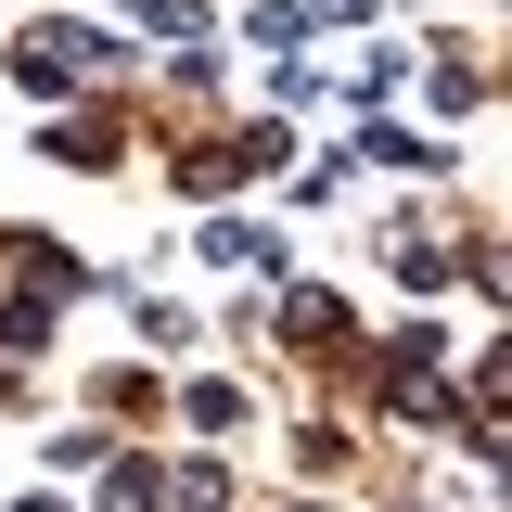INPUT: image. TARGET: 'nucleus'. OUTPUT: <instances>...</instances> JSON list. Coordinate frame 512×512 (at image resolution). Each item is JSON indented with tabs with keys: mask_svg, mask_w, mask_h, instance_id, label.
I'll return each mask as SVG.
<instances>
[{
	"mask_svg": "<svg viewBox=\"0 0 512 512\" xmlns=\"http://www.w3.org/2000/svg\"><path fill=\"white\" fill-rule=\"evenodd\" d=\"M116 39H103V26H26V39H13V90H39V103H64V90H90V77H116Z\"/></svg>",
	"mask_w": 512,
	"mask_h": 512,
	"instance_id": "obj_1",
	"label": "nucleus"
},
{
	"mask_svg": "<svg viewBox=\"0 0 512 512\" xmlns=\"http://www.w3.org/2000/svg\"><path fill=\"white\" fill-rule=\"evenodd\" d=\"M384 410H397V423H448V384H436V346H423V333L384 346Z\"/></svg>",
	"mask_w": 512,
	"mask_h": 512,
	"instance_id": "obj_2",
	"label": "nucleus"
},
{
	"mask_svg": "<svg viewBox=\"0 0 512 512\" xmlns=\"http://www.w3.org/2000/svg\"><path fill=\"white\" fill-rule=\"evenodd\" d=\"M282 346H346V295H282Z\"/></svg>",
	"mask_w": 512,
	"mask_h": 512,
	"instance_id": "obj_3",
	"label": "nucleus"
},
{
	"mask_svg": "<svg viewBox=\"0 0 512 512\" xmlns=\"http://www.w3.org/2000/svg\"><path fill=\"white\" fill-rule=\"evenodd\" d=\"M448 269H461V256H448V244H436V231H397V282H410V295H436Z\"/></svg>",
	"mask_w": 512,
	"mask_h": 512,
	"instance_id": "obj_4",
	"label": "nucleus"
},
{
	"mask_svg": "<svg viewBox=\"0 0 512 512\" xmlns=\"http://www.w3.org/2000/svg\"><path fill=\"white\" fill-rule=\"evenodd\" d=\"M167 500V461H116V474H103V512H154Z\"/></svg>",
	"mask_w": 512,
	"mask_h": 512,
	"instance_id": "obj_5",
	"label": "nucleus"
},
{
	"mask_svg": "<svg viewBox=\"0 0 512 512\" xmlns=\"http://www.w3.org/2000/svg\"><path fill=\"white\" fill-rule=\"evenodd\" d=\"M205 256H218V269H282V244H269V231H244V218H218V231H205Z\"/></svg>",
	"mask_w": 512,
	"mask_h": 512,
	"instance_id": "obj_6",
	"label": "nucleus"
},
{
	"mask_svg": "<svg viewBox=\"0 0 512 512\" xmlns=\"http://www.w3.org/2000/svg\"><path fill=\"white\" fill-rule=\"evenodd\" d=\"M52 154H64V167H116V116H77V128H52Z\"/></svg>",
	"mask_w": 512,
	"mask_h": 512,
	"instance_id": "obj_7",
	"label": "nucleus"
},
{
	"mask_svg": "<svg viewBox=\"0 0 512 512\" xmlns=\"http://www.w3.org/2000/svg\"><path fill=\"white\" fill-rule=\"evenodd\" d=\"M128 13H141L154 39H192V52H205V0H128Z\"/></svg>",
	"mask_w": 512,
	"mask_h": 512,
	"instance_id": "obj_8",
	"label": "nucleus"
},
{
	"mask_svg": "<svg viewBox=\"0 0 512 512\" xmlns=\"http://www.w3.org/2000/svg\"><path fill=\"white\" fill-rule=\"evenodd\" d=\"M436 103H448V116H474V103H487V64H461V39H448V64H436Z\"/></svg>",
	"mask_w": 512,
	"mask_h": 512,
	"instance_id": "obj_9",
	"label": "nucleus"
},
{
	"mask_svg": "<svg viewBox=\"0 0 512 512\" xmlns=\"http://www.w3.org/2000/svg\"><path fill=\"white\" fill-rule=\"evenodd\" d=\"M167 500H180V512H218V500H231V474H218V461H180V474H167Z\"/></svg>",
	"mask_w": 512,
	"mask_h": 512,
	"instance_id": "obj_10",
	"label": "nucleus"
},
{
	"mask_svg": "<svg viewBox=\"0 0 512 512\" xmlns=\"http://www.w3.org/2000/svg\"><path fill=\"white\" fill-rule=\"evenodd\" d=\"M180 410H192V423H205V436H231V423H244V384H192Z\"/></svg>",
	"mask_w": 512,
	"mask_h": 512,
	"instance_id": "obj_11",
	"label": "nucleus"
},
{
	"mask_svg": "<svg viewBox=\"0 0 512 512\" xmlns=\"http://www.w3.org/2000/svg\"><path fill=\"white\" fill-rule=\"evenodd\" d=\"M13 512H64V500H52V487H39V500H13Z\"/></svg>",
	"mask_w": 512,
	"mask_h": 512,
	"instance_id": "obj_12",
	"label": "nucleus"
}]
</instances>
